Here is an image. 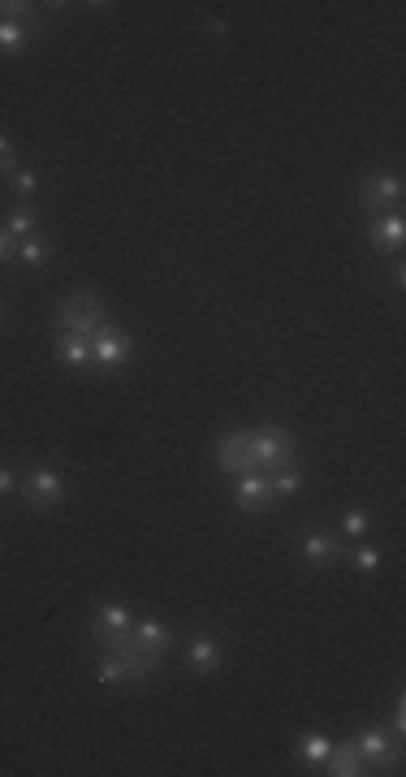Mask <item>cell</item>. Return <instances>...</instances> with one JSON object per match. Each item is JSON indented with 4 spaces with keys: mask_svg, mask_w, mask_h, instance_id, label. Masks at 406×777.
I'll return each mask as SVG.
<instances>
[{
    "mask_svg": "<svg viewBox=\"0 0 406 777\" xmlns=\"http://www.w3.org/2000/svg\"><path fill=\"white\" fill-rule=\"evenodd\" d=\"M104 324H113V320H108V311L100 307V298L87 294V290L61 298L57 311H52V337L74 333V337H87V342H91V337H96Z\"/></svg>",
    "mask_w": 406,
    "mask_h": 777,
    "instance_id": "6da1fadb",
    "label": "cell"
},
{
    "mask_svg": "<svg viewBox=\"0 0 406 777\" xmlns=\"http://www.w3.org/2000/svg\"><path fill=\"white\" fill-rule=\"evenodd\" d=\"M251 458H255V471H277V467H290L294 462V436L281 428V424H264V428H251Z\"/></svg>",
    "mask_w": 406,
    "mask_h": 777,
    "instance_id": "7a4b0ae2",
    "label": "cell"
},
{
    "mask_svg": "<svg viewBox=\"0 0 406 777\" xmlns=\"http://www.w3.org/2000/svg\"><path fill=\"white\" fill-rule=\"evenodd\" d=\"M130 359H134V342L117 329V324H104V329L91 337V367H96V372L113 376V372H121V367H126Z\"/></svg>",
    "mask_w": 406,
    "mask_h": 777,
    "instance_id": "3957f363",
    "label": "cell"
},
{
    "mask_svg": "<svg viewBox=\"0 0 406 777\" xmlns=\"http://www.w3.org/2000/svg\"><path fill=\"white\" fill-rule=\"evenodd\" d=\"M18 493H22V501H26L31 510H52V506H61L70 488H65V475H61V471H52V467H35V471H26V475H22Z\"/></svg>",
    "mask_w": 406,
    "mask_h": 777,
    "instance_id": "277c9868",
    "label": "cell"
},
{
    "mask_svg": "<svg viewBox=\"0 0 406 777\" xmlns=\"http://www.w3.org/2000/svg\"><path fill=\"white\" fill-rule=\"evenodd\" d=\"M355 747H359V756L368 760V769L402 765V739L394 743V734H389V730L381 726V721H368V726H359Z\"/></svg>",
    "mask_w": 406,
    "mask_h": 777,
    "instance_id": "5b68a950",
    "label": "cell"
},
{
    "mask_svg": "<svg viewBox=\"0 0 406 777\" xmlns=\"http://www.w3.org/2000/svg\"><path fill=\"white\" fill-rule=\"evenodd\" d=\"M402 195H406V186L398 173H372V177H363V186H359V203H363V212H372V216L398 212Z\"/></svg>",
    "mask_w": 406,
    "mask_h": 777,
    "instance_id": "8992f818",
    "label": "cell"
},
{
    "mask_svg": "<svg viewBox=\"0 0 406 777\" xmlns=\"http://www.w3.org/2000/svg\"><path fill=\"white\" fill-rule=\"evenodd\" d=\"M212 458H216V467H221L225 475H251L255 471V458H251V436L247 432H225L221 441H216L212 449Z\"/></svg>",
    "mask_w": 406,
    "mask_h": 777,
    "instance_id": "52a82bcc",
    "label": "cell"
},
{
    "mask_svg": "<svg viewBox=\"0 0 406 777\" xmlns=\"http://www.w3.org/2000/svg\"><path fill=\"white\" fill-rule=\"evenodd\" d=\"M273 484H268V471H251V475H238L234 480V506L242 514H264L273 510Z\"/></svg>",
    "mask_w": 406,
    "mask_h": 777,
    "instance_id": "ba28073f",
    "label": "cell"
},
{
    "mask_svg": "<svg viewBox=\"0 0 406 777\" xmlns=\"http://www.w3.org/2000/svg\"><path fill=\"white\" fill-rule=\"evenodd\" d=\"M368 242L381 255H394L402 251V242H406V221H402V212H385V216H372V225H368Z\"/></svg>",
    "mask_w": 406,
    "mask_h": 777,
    "instance_id": "9c48e42d",
    "label": "cell"
},
{
    "mask_svg": "<svg viewBox=\"0 0 406 777\" xmlns=\"http://www.w3.org/2000/svg\"><path fill=\"white\" fill-rule=\"evenodd\" d=\"M134 639L152 661H165V652L173 648V631L160 618H134Z\"/></svg>",
    "mask_w": 406,
    "mask_h": 777,
    "instance_id": "30bf717a",
    "label": "cell"
},
{
    "mask_svg": "<svg viewBox=\"0 0 406 777\" xmlns=\"http://www.w3.org/2000/svg\"><path fill=\"white\" fill-rule=\"evenodd\" d=\"M303 557H307V566H333V562H342L346 557V540L342 536H324V531H311V536L303 540Z\"/></svg>",
    "mask_w": 406,
    "mask_h": 777,
    "instance_id": "8fae6325",
    "label": "cell"
},
{
    "mask_svg": "<svg viewBox=\"0 0 406 777\" xmlns=\"http://www.w3.org/2000/svg\"><path fill=\"white\" fill-rule=\"evenodd\" d=\"M324 773H329V777H363L372 769H368V760L359 756L355 743H333L329 756H324Z\"/></svg>",
    "mask_w": 406,
    "mask_h": 777,
    "instance_id": "7c38bea8",
    "label": "cell"
},
{
    "mask_svg": "<svg viewBox=\"0 0 406 777\" xmlns=\"http://www.w3.org/2000/svg\"><path fill=\"white\" fill-rule=\"evenodd\" d=\"M186 665H191V674L212 678L221 670V644H216L212 635H195L191 644H186Z\"/></svg>",
    "mask_w": 406,
    "mask_h": 777,
    "instance_id": "4fadbf2b",
    "label": "cell"
},
{
    "mask_svg": "<svg viewBox=\"0 0 406 777\" xmlns=\"http://www.w3.org/2000/svg\"><path fill=\"white\" fill-rule=\"evenodd\" d=\"M57 363L70 367V372H87L91 367V342L87 337H74V333H61L57 337Z\"/></svg>",
    "mask_w": 406,
    "mask_h": 777,
    "instance_id": "5bb4252c",
    "label": "cell"
},
{
    "mask_svg": "<svg viewBox=\"0 0 406 777\" xmlns=\"http://www.w3.org/2000/svg\"><path fill=\"white\" fill-rule=\"evenodd\" d=\"M39 26L31 22H13V18H0V57H18V52H26V44L35 39Z\"/></svg>",
    "mask_w": 406,
    "mask_h": 777,
    "instance_id": "9a60e30c",
    "label": "cell"
},
{
    "mask_svg": "<svg viewBox=\"0 0 406 777\" xmlns=\"http://www.w3.org/2000/svg\"><path fill=\"white\" fill-rule=\"evenodd\" d=\"M5 234H9L13 242L39 234V212L31 208V203H13V208L5 212Z\"/></svg>",
    "mask_w": 406,
    "mask_h": 777,
    "instance_id": "2e32d148",
    "label": "cell"
},
{
    "mask_svg": "<svg viewBox=\"0 0 406 777\" xmlns=\"http://www.w3.org/2000/svg\"><path fill=\"white\" fill-rule=\"evenodd\" d=\"M329 747H333V739H329V734H320V730H307V734H299V743H294V756H299L303 765L320 769V765H324V756H329Z\"/></svg>",
    "mask_w": 406,
    "mask_h": 777,
    "instance_id": "e0dca14e",
    "label": "cell"
},
{
    "mask_svg": "<svg viewBox=\"0 0 406 777\" xmlns=\"http://www.w3.org/2000/svg\"><path fill=\"white\" fill-rule=\"evenodd\" d=\"M134 626V613L126 605H96L91 613V631H130Z\"/></svg>",
    "mask_w": 406,
    "mask_h": 777,
    "instance_id": "ac0fdd59",
    "label": "cell"
},
{
    "mask_svg": "<svg viewBox=\"0 0 406 777\" xmlns=\"http://www.w3.org/2000/svg\"><path fill=\"white\" fill-rule=\"evenodd\" d=\"M48 259H52V242H48L44 234H31V238L18 242V264H26V268H44Z\"/></svg>",
    "mask_w": 406,
    "mask_h": 777,
    "instance_id": "d6986e66",
    "label": "cell"
},
{
    "mask_svg": "<svg viewBox=\"0 0 406 777\" xmlns=\"http://www.w3.org/2000/svg\"><path fill=\"white\" fill-rule=\"evenodd\" d=\"M96 678H100L104 687H121V683H130V670H126V661H121L117 652L100 648V670H96Z\"/></svg>",
    "mask_w": 406,
    "mask_h": 777,
    "instance_id": "ffe728a7",
    "label": "cell"
},
{
    "mask_svg": "<svg viewBox=\"0 0 406 777\" xmlns=\"http://www.w3.org/2000/svg\"><path fill=\"white\" fill-rule=\"evenodd\" d=\"M268 484H273V497H299V488H303V471L290 462V467L268 471Z\"/></svg>",
    "mask_w": 406,
    "mask_h": 777,
    "instance_id": "44dd1931",
    "label": "cell"
},
{
    "mask_svg": "<svg viewBox=\"0 0 406 777\" xmlns=\"http://www.w3.org/2000/svg\"><path fill=\"white\" fill-rule=\"evenodd\" d=\"M372 531L368 510H342V540H363Z\"/></svg>",
    "mask_w": 406,
    "mask_h": 777,
    "instance_id": "7402d4cb",
    "label": "cell"
},
{
    "mask_svg": "<svg viewBox=\"0 0 406 777\" xmlns=\"http://www.w3.org/2000/svg\"><path fill=\"white\" fill-rule=\"evenodd\" d=\"M350 562H355L359 575H376V570H381V562H385V553L376 549V544H359V549L350 553Z\"/></svg>",
    "mask_w": 406,
    "mask_h": 777,
    "instance_id": "603a6c76",
    "label": "cell"
},
{
    "mask_svg": "<svg viewBox=\"0 0 406 777\" xmlns=\"http://www.w3.org/2000/svg\"><path fill=\"white\" fill-rule=\"evenodd\" d=\"M9 186H13V195H18V199L26 203V199H35V195H39V173H35V169H18V173L9 177Z\"/></svg>",
    "mask_w": 406,
    "mask_h": 777,
    "instance_id": "cb8c5ba5",
    "label": "cell"
},
{
    "mask_svg": "<svg viewBox=\"0 0 406 777\" xmlns=\"http://www.w3.org/2000/svg\"><path fill=\"white\" fill-rule=\"evenodd\" d=\"M18 173V160H13V143H9V134L0 130V177H13Z\"/></svg>",
    "mask_w": 406,
    "mask_h": 777,
    "instance_id": "d4e9b609",
    "label": "cell"
},
{
    "mask_svg": "<svg viewBox=\"0 0 406 777\" xmlns=\"http://www.w3.org/2000/svg\"><path fill=\"white\" fill-rule=\"evenodd\" d=\"M31 9H35V5H22V0H0V18H13V22H18V18H31Z\"/></svg>",
    "mask_w": 406,
    "mask_h": 777,
    "instance_id": "484cf974",
    "label": "cell"
},
{
    "mask_svg": "<svg viewBox=\"0 0 406 777\" xmlns=\"http://www.w3.org/2000/svg\"><path fill=\"white\" fill-rule=\"evenodd\" d=\"M13 259H18V242H13V238L5 234V229H0V268L13 264Z\"/></svg>",
    "mask_w": 406,
    "mask_h": 777,
    "instance_id": "4316f807",
    "label": "cell"
},
{
    "mask_svg": "<svg viewBox=\"0 0 406 777\" xmlns=\"http://www.w3.org/2000/svg\"><path fill=\"white\" fill-rule=\"evenodd\" d=\"M18 484H22V480H18V475H13L9 467H0V497H9V493H18Z\"/></svg>",
    "mask_w": 406,
    "mask_h": 777,
    "instance_id": "83f0119b",
    "label": "cell"
},
{
    "mask_svg": "<svg viewBox=\"0 0 406 777\" xmlns=\"http://www.w3.org/2000/svg\"><path fill=\"white\" fill-rule=\"evenodd\" d=\"M402 734H406V704L398 695V704H394V739H402Z\"/></svg>",
    "mask_w": 406,
    "mask_h": 777,
    "instance_id": "f1b7e54d",
    "label": "cell"
},
{
    "mask_svg": "<svg viewBox=\"0 0 406 777\" xmlns=\"http://www.w3.org/2000/svg\"><path fill=\"white\" fill-rule=\"evenodd\" d=\"M0 324H5V303H0Z\"/></svg>",
    "mask_w": 406,
    "mask_h": 777,
    "instance_id": "f546056e",
    "label": "cell"
}]
</instances>
